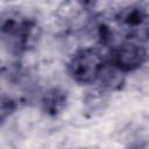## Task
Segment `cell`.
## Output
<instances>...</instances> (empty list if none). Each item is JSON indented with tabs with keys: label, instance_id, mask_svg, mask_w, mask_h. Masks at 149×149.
I'll return each mask as SVG.
<instances>
[{
	"label": "cell",
	"instance_id": "obj_4",
	"mask_svg": "<svg viewBox=\"0 0 149 149\" xmlns=\"http://www.w3.org/2000/svg\"><path fill=\"white\" fill-rule=\"evenodd\" d=\"M116 22L128 31L129 36L137 41H146L148 37L149 16L148 10L140 3H133L123 7L115 16Z\"/></svg>",
	"mask_w": 149,
	"mask_h": 149
},
{
	"label": "cell",
	"instance_id": "obj_1",
	"mask_svg": "<svg viewBox=\"0 0 149 149\" xmlns=\"http://www.w3.org/2000/svg\"><path fill=\"white\" fill-rule=\"evenodd\" d=\"M41 28L37 21L19 9H7L0 14V42L13 54L22 55L34 49Z\"/></svg>",
	"mask_w": 149,
	"mask_h": 149
},
{
	"label": "cell",
	"instance_id": "obj_3",
	"mask_svg": "<svg viewBox=\"0 0 149 149\" xmlns=\"http://www.w3.org/2000/svg\"><path fill=\"white\" fill-rule=\"evenodd\" d=\"M148 52L144 45L136 41H126L118 45L112 54V64L119 72H133L147 62Z\"/></svg>",
	"mask_w": 149,
	"mask_h": 149
},
{
	"label": "cell",
	"instance_id": "obj_5",
	"mask_svg": "<svg viewBox=\"0 0 149 149\" xmlns=\"http://www.w3.org/2000/svg\"><path fill=\"white\" fill-rule=\"evenodd\" d=\"M66 104L68 94L64 90L59 87H52L48 90L41 99V106L43 112L50 116H56L62 113L63 109L66 107Z\"/></svg>",
	"mask_w": 149,
	"mask_h": 149
},
{
	"label": "cell",
	"instance_id": "obj_2",
	"mask_svg": "<svg viewBox=\"0 0 149 149\" xmlns=\"http://www.w3.org/2000/svg\"><path fill=\"white\" fill-rule=\"evenodd\" d=\"M105 69L101 54L93 48H84L77 51L68 64L70 77L78 84L95 83Z\"/></svg>",
	"mask_w": 149,
	"mask_h": 149
},
{
	"label": "cell",
	"instance_id": "obj_7",
	"mask_svg": "<svg viewBox=\"0 0 149 149\" xmlns=\"http://www.w3.org/2000/svg\"><path fill=\"white\" fill-rule=\"evenodd\" d=\"M128 149H147V144L144 142H137V143L132 144Z\"/></svg>",
	"mask_w": 149,
	"mask_h": 149
},
{
	"label": "cell",
	"instance_id": "obj_6",
	"mask_svg": "<svg viewBox=\"0 0 149 149\" xmlns=\"http://www.w3.org/2000/svg\"><path fill=\"white\" fill-rule=\"evenodd\" d=\"M16 109V102L8 98L0 95V123L7 120Z\"/></svg>",
	"mask_w": 149,
	"mask_h": 149
}]
</instances>
